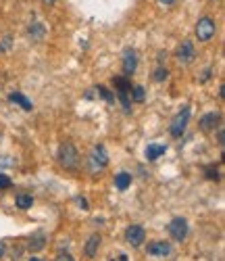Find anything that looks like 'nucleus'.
<instances>
[{
    "mask_svg": "<svg viewBox=\"0 0 225 261\" xmlns=\"http://www.w3.org/2000/svg\"><path fill=\"white\" fill-rule=\"evenodd\" d=\"M59 163L63 169L67 171H77L79 167V153H77V148L71 144V142H63L59 146Z\"/></svg>",
    "mask_w": 225,
    "mask_h": 261,
    "instance_id": "f257e3e1",
    "label": "nucleus"
},
{
    "mask_svg": "<svg viewBox=\"0 0 225 261\" xmlns=\"http://www.w3.org/2000/svg\"><path fill=\"white\" fill-rule=\"evenodd\" d=\"M106 165H108L106 148H104V144H96L92 148V153H90V157H88V167L92 173H100L102 169H106Z\"/></svg>",
    "mask_w": 225,
    "mask_h": 261,
    "instance_id": "f03ea898",
    "label": "nucleus"
},
{
    "mask_svg": "<svg viewBox=\"0 0 225 261\" xmlns=\"http://www.w3.org/2000/svg\"><path fill=\"white\" fill-rule=\"evenodd\" d=\"M190 117H192V109H190V107H184L182 111H179V113L173 117V121H171V125H169V132H171L173 138H182V136L186 134L188 123H190Z\"/></svg>",
    "mask_w": 225,
    "mask_h": 261,
    "instance_id": "7ed1b4c3",
    "label": "nucleus"
},
{
    "mask_svg": "<svg viewBox=\"0 0 225 261\" xmlns=\"http://www.w3.org/2000/svg\"><path fill=\"white\" fill-rule=\"evenodd\" d=\"M112 84H115L117 98L121 100L123 111H125V113H131V100H129V98H131V96H129V92H131V82H129V77L119 75V77L112 80Z\"/></svg>",
    "mask_w": 225,
    "mask_h": 261,
    "instance_id": "20e7f679",
    "label": "nucleus"
},
{
    "mask_svg": "<svg viewBox=\"0 0 225 261\" xmlns=\"http://www.w3.org/2000/svg\"><path fill=\"white\" fill-rule=\"evenodd\" d=\"M217 34V23L211 17H200L196 21V38L198 42H209Z\"/></svg>",
    "mask_w": 225,
    "mask_h": 261,
    "instance_id": "39448f33",
    "label": "nucleus"
},
{
    "mask_svg": "<svg viewBox=\"0 0 225 261\" xmlns=\"http://www.w3.org/2000/svg\"><path fill=\"white\" fill-rule=\"evenodd\" d=\"M167 230H169V236L173 238V241L182 243V241H186V238H188L190 224H188L186 217H175V220H171V224L167 226Z\"/></svg>",
    "mask_w": 225,
    "mask_h": 261,
    "instance_id": "423d86ee",
    "label": "nucleus"
},
{
    "mask_svg": "<svg viewBox=\"0 0 225 261\" xmlns=\"http://www.w3.org/2000/svg\"><path fill=\"white\" fill-rule=\"evenodd\" d=\"M144 241H146V230L140 224H131V226L125 228V243L129 247L138 249V247L144 245Z\"/></svg>",
    "mask_w": 225,
    "mask_h": 261,
    "instance_id": "0eeeda50",
    "label": "nucleus"
},
{
    "mask_svg": "<svg viewBox=\"0 0 225 261\" xmlns=\"http://www.w3.org/2000/svg\"><path fill=\"white\" fill-rule=\"evenodd\" d=\"M175 59H177V63H182V65H190V63H194V59H196L194 42H192V40H184L182 44L177 46Z\"/></svg>",
    "mask_w": 225,
    "mask_h": 261,
    "instance_id": "6e6552de",
    "label": "nucleus"
},
{
    "mask_svg": "<svg viewBox=\"0 0 225 261\" xmlns=\"http://www.w3.org/2000/svg\"><path fill=\"white\" fill-rule=\"evenodd\" d=\"M136 69H138V53H136V48L127 46L123 50V75L131 77L133 73H136Z\"/></svg>",
    "mask_w": 225,
    "mask_h": 261,
    "instance_id": "1a4fd4ad",
    "label": "nucleus"
},
{
    "mask_svg": "<svg viewBox=\"0 0 225 261\" xmlns=\"http://www.w3.org/2000/svg\"><path fill=\"white\" fill-rule=\"evenodd\" d=\"M219 125H221V115L215 113V111H211V113H207V115H202L200 121H198V127L202 129V132H213V129L219 127Z\"/></svg>",
    "mask_w": 225,
    "mask_h": 261,
    "instance_id": "9d476101",
    "label": "nucleus"
},
{
    "mask_svg": "<svg viewBox=\"0 0 225 261\" xmlns=\"http://www.w3.org/2000/svg\"><path fill=\"white\" fill-rule=\"evenodd\" d=\"M146 253L150 257H167V255H171V245L167 241H152L146 247Z\"/></svg>",
    "mask_w": 225,
    "mask_h": 261,
    "instance_id": "9b49d317",
    "label": "nucleus"
},
{
    "mask_svg": "<svg viewBox=\"0 0 225 261\" xmlns=\"http://www.w3.org/2000/svg\"><path fill=\"white\" fill-rule=\"evenodd\" d=\"M9 100L13 102V105H17V107H21L23 111H32L34 109V102L23 94V92H19V90H15V92H11L9 94Z\"/></svg>",
    "mask_w": 225,
    "mask_h": 261,
    "instance_id": "f8f14e48",
    "label": "nucleus"
},
{
    "mask_svg": "<svg viewBox=\"0 0 225 261\" xmlns=\"http://www.w3.org/2000/svg\"><path fill=\"white\" fill-rule=\"evenodd\" d=\"M167 153V144H148L144 155H146V161H156L159 157H163Z\"/></svg>",
    "mask_w": 225,
    "mask_h": 261,
    "instance_id": "ddd939ff",
    "label": "nucleus"
},
{
    "mask_svg": "<svg viewBox=\"0 0 225 261\" xmlns=\"http://www.w3.org/2000/svg\"><path fill=\"white\" fill-rule=\"evenodd\" d=\"M100 241H102V238H100V234H92V236H90V238H88V243H86V249H83L88 257H94V255L98 253Z\"/></svg>",
    "mask_w": 225,
    "mask_h": 261,
    "instance_id": "4468645a",
    "label": "nucleus"
},
{
    "mask_svg": "<svg viewBox=\"0 0 225 261\" xmlns=\"http://www.w3.org/2000/svg\"><path fill=\"white\" fill-rule=\"evenodd\" d=\"M131 186V173L129 171H119L117 176H115V188L117 190H127Z\"/></svg>",
    "mask_w": 225,
    "mask_h": 261,
    "instance_id": "2eb2a0df",
    "label": "nucleus"
},
{
    "mask_svg": "<svg viewBox=\"0 0 225 261\" xmlns=\"http://www.w3.org/2000/svg\"><path fill=\"white\" fill-rule=\"evenodd\" d=\"M44 245H46V234L44 232H38L30 238V251H40L44 249Z\"/></svg>",
    "mask_w": 225,
    "mask_h": 261,
    "instance_id": "dca6fc26",
    "label": "nucleus"
},
{
    "mask_svg": "<svg viewBox=\"0 0 225 261\" xmlns=\"http://www.w3.org/2000/svg\"><path fill=\"white\" fill-rule=\"evenodd\" d=\"M15 205H17L19 209L27 211V209H32V205H34V197H32V194H17Z\"/></svg>",
    "mask_w": 225,
    "mask_h": 261,
    "instance_id": "f3484780",
    "label": "nucleus"
},
{
    "mask_svg": "<svg viewBox=\"0 0 225 261\" xmlns=\"http://www.w3.org/2000/svg\"><path fill=\"white\" fill-rule=\"evenodd\" d=\"M129 96H131V100H136V102H144V98H146V90L142 88V86H131Z\"/></svg>",
    "mask_w": 225,
    "mask_h": 261,
    "instance_id": "a211bd4d",
    "label": "nucleus"
},
{
    "mask_svg": "<svg viewBox=\"0 0 225 261\" xmlns=\"http://www.w3.org/2000/svg\"><path fill=\"white\" fill-rule=\"evenodd\" d=\"M30 36H32V40H42L44 38V28L38 23V21H34V23L30 25Z\"/></svg>",
    "mask_w": 225,
    "mask_h": 261,
    "instance_id": "6ab92c4d",
    "label": "nucleus"
},
{
    "mask_svg": "<svg viewBox=\"0 0 225 261\" xmlns=\"http://www.w3.org/2000/svg\"><path fill=\"white\" fill-rule=\"evenodd\" d=\"M94 90H96V92H98V94H100V96H102L106 102H115V94H112V92L106 88V86H96Z\"/></svg>",
    "mask_w": 225,
    "mask_h": 261,
    "instance_id": "aec40b11",
    "label": "nucleus"
},
{
    "mask_svg": "<svg viewBox=\"0 0 225 261\" xmlns=\"http://www.w3.org/2000/svg\"><path fill=\"white\" fill-rule=\"evenodd\" d=\"M205 176H207L209 180H215V182L221 178V176H219V169H217L215 165H209V167H205Z\"/></svg>",
    "mask_w": 225,
    "mask_h": 261,
    "instance_id": "412c9836",
    "label": "nucleus"
},
{
    "mask_svg": "<svg viewBox=\"0 0 225 261\" xmlns=\"http://www.w3.org/2000/svg\"><path fill=\"white\" fill-rule=\"evenodd\" d=\"M154 82H165L167 77H169V71H167V67H159V69H156L154 71Z\"/></svg>",
    "mask_w": 225,
    "mask_h": 261,
    "instance_id": "4be33fe9",
    "label": "nucleus"
},
{
    "mask_svg": "<svg viewBox=\"0 0 225 261\" xmlns=\"http://www.w3.org/2000/svg\"><path fill=\"white\" fill-rule=\"evenodd\" d=\"M13 186V180L7 176V173H0V190H7Z\"/></svg>",
    "mask_w": 225,
    "mask_h": 261,
    "instance_id": "5701e85b",
    "label": "nucleus"
},
{
    "mask_svg": "<svg viewBox=\"0 0 225 261\" xmlns=\"http://www.w3.org/2000/svg\"><path fill=\"white\" fill-rule=\"evenodd\" d=\"M217 142H219V146H223V142H225V136H223V125H219V127H217Z\"/></svg>",
    "mask_w": 225,
    "mask_h": 261,
    "instance_id": "b1692460",
    "label": "nucleus"
},
{
    "mask_svg": "<svg viewBox=\"0 0 225 261\" xmlns=\"http://www.w3.org/2000/svg\"><path fill=\"white\" fill-rule=\"evenodd\" d=\"M57 259H67V261H73L75 257H71V253H59Z\"/></svg>",
    "mask_w": 225,
    "mask_h": 261,
    "instance_id": "393cba45",
    "label": "nucleus"
},
{
    "mask_svg": "<svg viewBox=\"0 0 225 261\" xmlns=\"http://www.w3.org/2000/svg\"><path fill=\"white\" fill-rule=\"evenodd\" d=\"M211 73H213L211 69H205V73H202V77H200V82H207V80L211 77Z\"/></svg>",
    "mask_w": 225,
    "mask_h": 261,
    "instance_id": "a878e982",
    "label": "nucleus"
},
{
    "mask_svg": "<svg viewBox=\"0 0 225 261\" xmlns=\"http://www.w3.org/2000/svg\"><path fill=\"white\" fill-rule=\"evenodd\" d=\"M77 205H79L81 209H90V207H88V201H86V199H77Z\"/></svg>",
    "mask_w": 225,
    "mask_h": 261,
    "instance_id": "bb28decb",
    "label": "nucleus"
},
{
    "mask_svg": "<svg viewBox=\"0 0 225 261\" xmlns=\"http://www.w3.org/2000/svg\"><path fill=\"white\" fill-rule=\"evenodd\" d=\"M159 3H161V5H165V7H171V5L175 3V0H159Z\"/></svg>",
    "mask_w": 225,
    "mask_h": 261,
    "instance_id": "cd10ccee",
    "label": "nucleus"
},
{
    "mask_svg": "<svg viewBox=\"0 0 225 261\" xmlns=\"http://www.w3.org/2000/svg\"><path fill=\"white\" fill-rule=\"evenodd\" d=\"M42 3H44V5H46V7H52V5L57 3V0H42Z\"/></svg>",
    "mask_w": 225,
    "mask_h": 261,
    "instance_id": "c85d7f7f",
    "label": "nucleus"
},
{
    "mask_svg": "<svg viewBox=\"0 0 225 261\" xmlns=\"http://www.w3.org/2000/svg\"><path fill=\"white\" fill-rule=\"evenodd\" d=\"M5 255V245H0V257Z\"/></svg>",
    "mask_w": 225,
    "mask_h": 261,
    "instance_id": "c756f323",
    "label": "nucleus"
}]
</instances>
